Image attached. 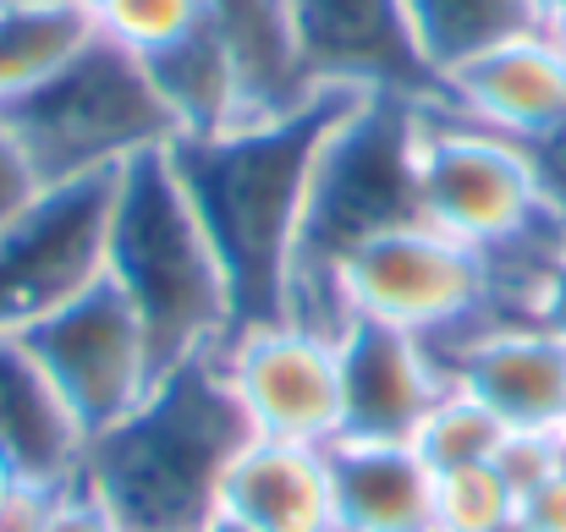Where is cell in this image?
Masks as SVG:
<instances>
[{
	"label": "cell",
	"mask_w": 566,
	"mask_h": 532,
	"mask_svg": "<svg viewBox=\"0 0 566 532\" xmlns=\"http://www.w3.org/2000/svg\"><path fill=\"white\" fill-rule=\"evenodd\" d=\"M116 177L55 181L0 231V336H28L105 280Z\"/></svg>",
	"instance_id": "obj_8"
},
{
	"label": "cell",
	"mask_w": 566,
	"mask_h": 532,
	"mask_svg": "<svg viewBox=\"0 0 566 532\" xmlns=\"http://www.w3.org/2000/svg\"><path fill=\"white\" fill-rule=\"evenodd\" d=\"M517 517V494L495 461L434 478V532H495Z\"/></svg>",
	"instance_id": "obj_23"
},
{
	"label": "cell",
	"mask_w": 566,
	"mask_h": 532,
	"mask_svg": "<svg viewBox=\"0 0 566 532\" xmlns=\"http://www.w3.org/2000/svg\"><path fill=\"white\" fill-rule=\"evenodd\" d=\"M44 192V181H39V171H33V160L22 155V143L11 138V127L0 121V231L33 203Z\"/></svg>",
	"instance_id": "obj_26"
},
{
	"label": "cell",
	"mask_w": 566,
	"mask_h": 532,
	"mask_svg": "<svg viewBox=\"0 0 566 532\" xmlns=\"http://www.w3.org/2000/svg\"><path fill=\"white\" fill-rule=\"evenodd\" d=\"M484 313H495L484 253L434 231L429 220L364 242L336 264L325 286V330H342L347 319H375L440 347Z\"/></svg>",
	"instance_id": "obj_6"
},
{
	"label": "cell",
	"mask_w": 566,
	"mask_h": 532,
	"mask_svg": "<svg viewBox=\"0 0 566 532\" xmlns=\"http://www.w3.org/2000/svg\"><path fill=\"white\" fill-rule=\"evenodd\" d=\"M105 280L144 319L166 373L192 357L220 352L237 330L226 264L171 166V149H155L116 177Z\"/></svg>",
	"instance_id": "obj_3"
},
{
	"label": "cell",
	"mask_w": 566,
	"mask_h": 532,
	"mask_svg": "<svg viewBox=\"0 0 566 532\" xmlns=\"http://www.w3.org/2000/svg\"><path fill=\"white\" fill-rule=\"evenodd\" d=\"M203 17H209V0H105L94 11L99 33L144 61L188 39L192 28H203Z\"/></svg>",
	"instance_id": "obj_24"
},
{
	"label": "cell",
	"mask_w": 566,
	"mask_h": 532,
	"mask_svg": "<svg viewBox=\"0 0 566 532\" xmlns=\"http://www.w3.org/2000/svg\"><path fill=\"white\" fill-rule=\"evenodd\" d=\"M342 347V439H412L423 412L451 390V373L423 336L375 319H347Z\"/></svg>",
	"instance_id": "obj_14"
},
{
	"label": "cell",
	"mask_w": 566,
	"mask_h": 532,
	"mask_svg": "<svg viewBox=\"0 0 566 532\" xmlns=\"http://www.w3.org/2000/svg\"><path fill=\"white\" fill-rule=\"evenodd\" d=\"M144 66H149V77H155V88H160V99L177 121V138H203V132L242 121V94H237L231 61H226L209 17H203V28H192L171 50L149 55Z\"/></svg>",
	"instance_id": "obj_19"
},
{
	"label": "cell",
	"mask_w": 566,
	"mask_h": 532,
	"mask_svg": "<svg viewBox=\"0 0 566 532\" xmlns=\"http://www.w3.org/2000/svg\"><path fill=\"white\" fill-rule=\"evenodd\" d=\"M319 88L429 99L440 83L423 66L401 0H286Z\"/></svg>",
	"instance_id": "obj_12"
},
{
	"label": "cell",
	"mask_w": 566,
	"mask_h": 532,
	"mask_svg": "<svg viewBox=\"0 0 566 532\" xmlns=\"http://www.w3.org/2000/svg\"><path fill=\"white\" fill-rule=\"evenodd\" d=\"M336 532H434V472L412 439H336Z\"/></svg>",
	"instance_id": "obj_17"
},
{
	"label": "cell",
	"mask_w": 566,
	"mask_h": 532,
	"mask_svg": "<svg viewBox=\"0 0 566 532\" xmlns=\"http://www.w3.org/2000/svg\"><path fill=\"white\" fill-rule=\"evenodd\" d=\"M434 99L490 132H506L517 143H539L551 127L566 121V44L539 22L523 28L473 61L451 66L434 88Z\"/></svg>",
	"instance_id": "obj_13"
},
{
	"label": "cell",
	"mask_w": 566,
	"mask_h": 532,
	"mask_svg": "<svg viewBox=\"0 0 566 532\" xmlns=\"http://www.w3.org/2000/svg\"><path fill=\"white\" fill-rule=\"evenodd\" d=\"M198 532H259V528H248V522H237V517H226V511H214V517H209V522H203V528Z\"/></svg>",
	"instance_id": "obj_33"
},
{
	"label": "cell",
	"mask_w": 566,
	"mask_h": 532,
	"mask_svg": "<svg viewBox=\"0 0 566 532\" xmlns=\"http://www.w3.org/2000/svg\"><path fill=\"white\" fill-rule=\"evenodd\" d=\"M44 532H122L116 528V517L72 478V483H61L55 494H50V517H44Z\"/></svg>",
	"instance_id": "obj_27"
},
{
	"label": "cell",
	"mask_w": 566,
	"mask_h": 532,
	"mask_svg": "<svg viewBox=\"0 0 566 532\" xmlns=\"http://www.w3.org/2000/svg\"><path fill=\"white\" fill-rule=\"evenodd\" d=\"M77 6H88V11H99V6H105V0H77Z\"/></svg>",
	"instance_id": "obj_38"
},
{
	"label": "cell",
	"mask_w": 566,
	"mask_h": 532,
	"mask_svg": "<svg viewBox=\"0 0 566 532\" xmlns=\"http://www.w3.org/2000/svg\"><path fill=\"white\" fill-rule=\"evenodd\" d=\"M495 532H528V528H523V522L512 517V522H501V528H495Z\"/></svg>",
	"instance_id": "obj_37"
},
{
	"label": "cell",
	"mask_w": 566,
	"mask_h": 532,
	"mask_svg": "<svg viewBox=\"0 0 566 532\" xmlns=\"http://www.w3.org/2000/svg\"><path fill=\"white\" fill-rule=\"evenodd\" d=\"M418 116H423V99L364 94L331 127L319 166H314V187H308L286 319L325 330V286H331L336 264L385 231L423 220V209H418Z\"/></svg>",
	"instance_id": "obj_4"
},
{
	"label": "cell",
	"mask_w": 566,
	"mask_h": 532,
	"mask_svg": "<svg viewBox=\"0 0 566 532\" xmlns=\"http://www.w3.org/2000/svg\"><path fill=\"white\" fill-rule=\"evenodd\" d=\"M534 155V171H539V187H545V203L566 220V121L551 127L539 143H528Z\"/></svg>",
	"instance_id": "obj_29"
},
{
	"label": "cell",
	"mask_w": 566,
	"mask_h": 532,
	"mask_svg": "<svg viewBox=\"0 0 566 532\" xmlns=\"http://www.w3.org/2000/svg\"><path fill=\"white\" fill-rule=\"evenodd\" d=\"M353 99L364 94L325 88L303 110L237 121V127L171 143V166L226 264L237 324L286 319L314 166L331 127L347 116Z\"/></svg>",
	"instance_id": "obj_1"
},
{
	"label": "cell",
	"mask_w": 566,
	"mask_h": 532,
	"mask_svg": "<svg viewBox=\"0 0 566 532\" xmlns=\"http://www.w3.org/2000/svg\"><path fill=\"white\" fill-rule=\"evenodd\" d=\"M209 28L231 61V77L242 94V121L286 116L325 94L308 72V55H303L286 0H209Z\"/></svg>",
	"instance_id": "obj_16"
},
{
	"label": "cell",
	"mask_w": 566,
	"mask_h": 532,
	"mask_svg": "<svg viewBox=\"0 0 566 532\" xmlns=\"http://www.w3.org/2000/svg\"><path fill=\"white\" fill-rule=\"evenodd\" d=\"M401 17H407V33H412L423 66L434 72V83L451 66L473 61L479 50H490L523 28H539L528 0H401Z\"/></svg>",
	"instance_id": "obj_21"
},
{
	"label": "cell",
	"mask_w": 566,
	"mask_h": 532,
	"mask_svg": "<svg viewBox=\"0 0 566 532\" xmlns=\"http://www.w3.org/2000/svg\"><path fill=\"white\" fill-rule=\"evenodd\" d=\"M451 384L484 401L512 434H562L566 423V341L539 319L484 313L462 336L434 347Z\"/></svg>",
	"instance_id": "obj_11"
},
{
	"label": "cell",
	"mask_w": 566,
	"mask_h": 532,
	"mask_svg": "<svg viewBox=\"0 0 566 532\" xmlns=\"http://www.w3.org/2000/svg\"><path fill=\"white\" fill-rule=\"evenodd\" d=\"M506 423L484 406V401H473L468 390H446L429 412H423V423H418V434H412V450L429 461V472L440 478V472H457V467H484V461H495L501 456V445H506Z\"/></svg>",
	"instance_id": "obj_22"
},
{
	"label": "cell",
	"mask_w": 566,
	"mask_h": 532,
	"mask_svg": "<svg viewBox=\"0 0 566 532\" xmlns=\"http://www.w3.org/2000/svg\"><path fill=\"white\" fill-rule=\"evenodd\" d=\"M214 357L248 434L297 445L342 439V347L331 330L303 319L237 324Z\"/></svg>",
	"instance_id": "obj_10"
},
{
	"label": "cell",
	"mask_w": 566,
	"mask_h": 532,
	"mask_svg": "<svg viewBox=\"0 0 566 532\" xmlns=\"http://www.w3.org/2000/svg\"><path fill=\"white\" fill-rule=\"evenodd\" d=\"M534 319H539L556 341H566V253L551 264V275H545L539 291H534Z\"/></svg>",
	"instance_id": "obj_30"
},
{
	"label": "cell",
	"mask_w": 566,
	"mask_h": 532,
	"mask_svg": "<svg viewBox=\"0 0 566 532\" xmlns=\"http://www.w3.org/2000/svg\"><path fill=\"white\" fill-rule=\"evenodd\" d=\"M418 209L434 231L479 253H495L556 214L528 143L446 110L434 94L418 116Z\"/></svg>",
	"instance_id": "obj_7"
},
{
	"label": "cell",
	"mask_w": 566,
	"mask_h": 532,
	"mask_svg": "<svg viewBox=\"0 0 566 532\" xmlns=\"http://www.w3.org/2000/svg\"><path fill=\"white\" fill-rule=\"evenodd\" d=\"M0 121L33 160L44 187L83 177H116L133 160L171 149L177 121L144 66V55L94 33V44L66 61L28 99L6 105Z\"/></svg>",
	"instance_id": "obj_5"
},
{
	"label": "cell",
	"mask_w": 566,
	"mask_h": 532,
	"mask_svg": "<svg viewBox=\"0 0 566 532\" xmlns=\"http://www.w3.org/2000/svg\"><path fill=\"white\" fill-rule=\"evenodd\" d=\"M517 522L528 532H566V467L517 500Z\"/></svg>",
	"instance_id": "obj_28"
},
{
	"label": "cell",
	"mask_w": 566,
	"mask_h": 532,
	"mask_svg": "<svg viewBox=\"0 0 566 532\" xmlns=\"http://www.w3.org/2000/svg\"><path fill=\"white\" fill-rule=\"evenodd\" d=\"M220 511L259 532H336L331 445L248 434L226 461Z\"/></svg>",
	"instance_id": "obj_15"
},
{
	"label": "cell",
	"mask_w": 566,
	"mask_h": 532,
	"mask_svg": "<svg viewBox=\"0 0 566 532\" xmlns=\"http://www.w3.org/2000/svg\"><path fill=\"white\" fill-rule=\"evenodd\" d=\"M562 439H566V423H562Z\"/></svg>",
	"instance_id": "obj_39"
},
{
	"label": "cell",
	"mask_w": 566,
	"mask_h": 532,
	"mask_svg": "<svg viewBox=\"0 0 566 532\" xmlns=\"http://www.w3.org/2000/svg\"><path fill=\"white\" fill-rule=\"evenodd\" d=\"M528 6H534V17H539L545 28H551L556 17H566V0H528Z\"/></svg>",
	"instance_id": "obj_34"
},
{
	"label": "cell",
	"mask_w": 566,
	"mask_h": 532,
	"mask_svg": "<svg viewBox=\"0 0 566 532\" xmlns=\"http://www.w3.org/2000/svg\"><path fill=\"white\" fill-rule=\"evenodd\" d=\"M22 483H28V478H22V472H17V467H11V461L0 456V511H6V506L17 500V489H22Z\"/></svg>",
	"instance_id": "obj_32"
},
{
	"label": "cell",
	"mask_w": 566,
	"mask_h": 532,
	"mask_svg": "<svg viewBox=\"0 0 566 532\" xmlns=\"http://www.w3.org/2000/svg\"><path fill=\"white\" fill-rule=\"evenodd\" d=\"M94 33H99V22L77 0H44V6L0 11V110L28 99L66 61H77L94 44Z\"/></svg>",
	"instance_id": "obj_20"
},
{
	"label": "cell",
	"mask_w": 566,
	"mask_h": 532,
	"mask_svg": "<svg viewBox=\"0 0 566 532\" xmlns=\"http://www.w3.org/2000/svg\"><path fill=\"white\" fill-rule=\"evenodd\" d=\"M83 428L61 406L55 384L22 347V336H0V456L44 489H61L83 467Z\"/></svg>",
	"instance_id": "obj_18"
},
{
	"label": "cell",
	"mask_w": 566,
	"mask_h": 532,
	"mask_svg": "<svg viewBox=\"0 0 566 532\" xmlns=\"http://www.w3.org/2000/svg\"><path fill=\"white\" fill-rule=\"evenodd\" d=\"M248 417L226 390L220 357H192L160 373L149 401L88 439L77 483L122 532H198L220 511V478Z\"/></svg>",
	"instance_id": "obj_2"
},
{
	"label": "cell",
	"mask_w": 566,
	"mask_h": 532,
	"mask_svg": "<svg viewBox=\"0 0 566 532\" xmlns=\"http://www.w3.org/2000/svg\"><path fill=\"white\" fill-rule=\"evenodd\" d=\"M551 33H556V39L566 44V17H556V22H551Z\"/></svg>",
	"instance_id": "obj_36"
},
{
	"label": "cell",
	"mask_w": 566,
	"mask_h": 532,
	"mask_svg": "<svg viewBox=\"0 0 566 532\" xmlns=\"http://www.w3.org/2000/svg\"><path fill=\"white\" fill-rule=\"evenodd\" d=\"M17 6H44V0H0V11H17Z\"/></svg>",
	"instance_id": "obj_35"
},
{
	"label": "cell",
	"mask_w": 566,
	"mask_h": 532,
	"mask_svg": "<svg viewBox=\"0 0 566 532\" xmlns=\"http://www.w3.org/2000/svg\"><path fill=\"white\" fill-rule=\"evenodd\" d=\"M495 467H501V478L512 483V494L523 500L534 483L556 478V472L566 467V439L562 434H506Z\"/></svg>",
	"instance_id": "obj_25"
},
{
	"label": "cell",
	"mask_w": 566,
	"mask_h": 532,
	"mask_svg": "<svg viewBox=\"0 0 566 532\" xmlns=\"http://www.w3.org/2000/svg\"><path fill=\"white\" fill-rule=\"evenodd\" d=\"M22 347L55 384V395L72 412V423L83 428V439H99L105 428L133 417L166 373L144 319L111 280L88 286L77 302H66L61 313L33 324L22 336Z\"/></svg>",
	"instance_id": "obj_9"
},
{
	"label": "cell",
	"mask_w": 566,
	"mask_h": 532,
	"mask_svg": "<svg viewBox=\"0 0 566 532\" xmlns=\"http://www.w3.org/2000/svg\"><path fill=\"white\" fill-rule=\"evenodd\" d=\"M50 494L44 483H22L17 500L0 511V532H44V517H50Z\"/></svg>",
	"instance_id": "obj_31"
}]
</instances>
